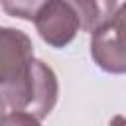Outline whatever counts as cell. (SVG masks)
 <instances>
[{
	"label": "cell",
	"mask_w": 126,
	"mask_h": 126,
	"mask_svg": "<svg viewBox=\"0 0 126 126\" xmlns=\"http://www.w3.org/2000/svg\"><path fill=\"white\" fill-rule=\"evenodd\" d=\"M33 63L32 39L16 28L0 26V89L18 85Z\"/></svg>",
	"instance_id": "3957f363"
},
{
	"label": "cell",
	"mask_w": 126,
	"mask_h": 126,
	"mask_svg": "<svg viewBox=\"0 0 126 126\" xmlns=\"http://www.w3.org/2000/svg\"><path fill=\"white\" fill-rule=\"evenodd\" d=\"M91 57L106 73H126V2L114 12L108 24L93 33Z\"/></svg>",
	"instance_id": "7a4b0ae2"
},
{
	"label": "cell",
	"mask_w": 126,
	"mask_h": 126,
	"mask_svg": "<svg viewBox=\"0 0 126 126\" xmlns=\"http://www.w3.org/2000/svg\"><path fill=\"white\" fill-rule=\"evenodd\" d=\"M33 24L37 28L39 37L51 47L69 45L81 28L77 14L67 0H49L39 10Z\"/></svg>",
	"instance_id": "277c9868"
},
{
	"label": "cell",
	"mask_w": 126,
	"mask_h": 126,
	"mask_svg": "<svg viewBox=\"0 0 126 126\" xmlns=\"http://www.w3.org/2000/svg\"><path fill=\"white\" fill-rule=\"evenodd\" d=\"M108 126H126V116H114L112 120H110V124Z\"/></svg>",
	"instance_id": "9c48e42d"
},
{
	"label": "cell",
	"mask_w": 126,
	"mask_h": 126,
	"mask_svg": "<svg viewBox=\"0 0 126 126\" xmlns=\"http://www.w3.org/2000/svg\"><path fill=\"white\" fill-rule=\"evenodd\" d=\"M2 93L10 110H22L41 120L53 110L57 102L59 83L47 63L33 59L26 77L18 85L4 89Z\"/></svg>",
	"instance_id": "6da1fadb"
},
{
	"label": "cell",
	"mask_w": 126,
	"mask_h": 126,
	"mask_svg": "<svg viewBox=\"0 0 126 126\" xmlns=\"http://www.w3.org/2000/svg\"><path fill=\"white\" fill-rule=\"evenodd\" d=\"M69 6L75 10L81 30L94 33L116 12V0H67Z\"/></svg>",
	"instance_id": "5b68a950"
},
{
	"label": "cell",
	"mask_w": 126,
	"mask_h": 126,
	"mask_svg": "<svg viewBox=\"0 0 126 126\" xmlns=\"http://www.w3.org/2000/svg\"><path fill=\"white\" fill-rule=\"evenodd\" d=\"M8 110V102H6V98H4V93H2V89H0V122L6 118V112Z\"/></svg>",
	"instance_id": "ba28073f"
},
{
	"label": "cell",
	"mask_w": 126,
	"mask_h": 126,
	"mask_svg": "<svg viewBox=\"0 0 126 126\" xmlns=\"http://www.w3.org/2000/svg\"><path fill=\"white\" fill-rule=\"evenodd\" d=\"M49 0H0L4 12L8 16L20 18V20H35L39 10L47 4Z\"/></svg>",
	"instance_id": "8992f818"
},
{
	"label": "cell",
	"mask_w": 126,
	"mask_h": 126,
	"mask_svg": "<svg viewBox=\"0 0 126 126\" xmlns=\"http://www.w3.org/2000/svg\"><path fill=\"white\" fill-rule=\"evenodd\" d=\"M0 126H41L39 120L28 112L22 110H12L10 114H6V118L0 122Z\"/></svg>",
	"instance_id": "52a82bcc"
}]
</instances>
